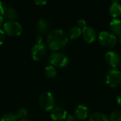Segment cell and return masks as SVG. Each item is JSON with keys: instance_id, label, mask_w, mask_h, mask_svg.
Wrapping results in <instances>:
<instances>
[{"instance_id": "cell-20", "label": "cell", "mask_w": 121, "mask_h": 121, "mask_svg": "<svg viewBox=\"0 0 121 121\" xmlns=\"http://www.w3.org/2000/svg\"><path fill=\"white\" fill-rule=\"evenodd\" d=\"M27 115H28V111L25 108H20L17 111L16 114L18 119H20V120L25 119V118L27 116Z\"/></svg>"}, {"instance_id": "cell-4", "label": "cell", "mask_w": 121, "mask_h": 121, "mask_svg": "<svg viewBox=\"0 0 121 121\" xmlns=\"http://www.w3.org/2000/svg\"><path fill=\"white\" fill-rule=\"evenodd\" d=\"M55 98L50 92H44L41 94L39 99V105L42 109L48 111H51L55 107Z\"/></svg>"}, {"instance_id": "cell-23", "label": "cell", "mask_w": 121, "mask_h": 121, "mask_svg": "<svg viewBox=\"0 0 121 121\" xmlns=\"http://www.w3.org/2000/svg\"><path fill=\"white\" fill-rule=\"evenodd\" d=\"M77 24H78L77 26L79 28H80L82 30L83 28H84L85 27H86V23L85 20H84V19H79L77 22Z\"/></svg>"}, {"instance_id": "cell-27", "label": "cell", "mask_w": 121, "mask_h": 121, "mask_svg": "<svg viewBox=\"0 0 121 121\" xmlns=\"http://www.w3.org/2000/svg\"><path fill=\"white\" fill-rule=\"evenodd\" d=\"M66 121H76V118L73 116H69L66 118Z\"/></svg>"}, {"instance_id": "cell-21", "label": "cell", "mask_w": 121, "mask_h": 121, "mask_svg": "<svg viewBox=\"0 0 121 121\" xmlns=\"http://www.w3.org/2000/svg\"><path fill=\"white\" fill-rule=\"evenodd\" d=\"M109 121H121V111H116L111 113Z\"/></svg>"}, {"instance_id": "cell-10", "label": "cell", "mask_w": 121, "mask_h": 121, "mask_svg": "<svg viewBox=\"0 0 121 121\" xmlns=\"http://www.w3.org/2000/svg\"><path fill=\"white\" fill-rule=\"evenodd\" d=\"M67 111L61 108V107H56L54 108L50 113V116L52 120L57 121H61L67 118Z\"/></svg>"}, {"instance_id": "cell-30", "label": "cell", "mask_w": 121, "mask_h": 121, "mask_svg": "<svg viewBox=\"0 0 121 121\" xmlns=\"http://www.w3.org/2000/svg\"><path fill=\"white\" fill-rule=\"evenodd\" d=\"M118 41H119V43L121 44V34H120L118 35Z\"/></svg>"}, {"instance_id": "cell-5", "label": "cell", "mask_w": 121, "mask_h": 121, "mask_svg": "<svg viewBox=\"0 0 121 121\" xmlns=\"http://www.w3.org/2000/svg\"><path fill=\"white\" fill-rule=\"evenodd\" d=\"M99 41L101 45L106 48H113L117 43L115 35L108 31H101L99 35Z\"/></svg>"}, {"instance_id": "cell-28", "label": "cell", "mask_w": 121, "mask_h": 121, "mask_svg": "<svg viewBox=\"0 0 121 121\" xmlns=\"http://www.w3.org/2000/svg\"><path fill=\"white\" fill-rule=\"evenodd\" d=\"M4 17L0 15V27L4 24Z\"/></svg>"}, {"instance_id": "cell-15", "label": "cell", "mask_w": 121, "mask_h": 121, "mask_svg": "<svg viewBox=\"0 0 121 121\" xmlns=\"http://www.w3.org/2000/svg\"><path fill=\"white\" fill-rule=\"evenodd\" d=\"M82 29L80 28H79L78 26H72L68 32V38H69L72 40L76 39L78 37H79L82 34Z\"/></svg>"}, {"instance_id": "cell-8", "label": "cell", "mask_w": 121, "mask_h": 121, "mask_svg": "<svg viewBox=\"0 0 121 121\" xmlns=\"http://www.w3.org/2000/svg\"><path fill=\"white\" fill-rule=\"evenodd\" d=\"M105 60L111 67H116L121 62V57L116 52L113 51H109L105 55Z\"/></svg>"}, {"instance_id": "cell-25", "label": "cell", "mask_w": 121, "mask_h": 121, "mask_svg": "<svg viewBox=\"0 0 121 121\" xmlns=\"http://www.w3.org/2000/svg\"><path fill=\"white\" fill-rule=\"evenodd\" d=\"M34 3L39 6H43L47 4V1L45 0H34Z\"/></svg>"}, {"instance_id": "cell-26", "label": "cell", "mask_w": 121, "mask_h": 121, "mask_svg": "<svg viewBox=\"0 0 121 121\" xmlns=\"http://www.w3.org/2000/svg\"><path fill=\"white\" fill-rule=\"evenodd\" d=\"M36 43H43V37L40 35H38L35 38Z\"/></svg>"}, {"instance_id": "cell-19", "label": "cell", "mask_w": 121, "mask_h": 121, "mask_svg": "<svg viewBox=\"0 0 121 121\" xmlns=\"http://www.w3.org/2000/svg\"><path fill=\"white\" fill-rule=\"evenodd\" d=\"M18 118L16 114L13 113H6L1 118L0 121H17Z\"/></svg>"}, {"instance_id": "cell-9", "label": "cell", "mask_w": 121, "mask_h": 121, "mask_svg": "<svg viewBox=\"0 0 121 121\" xmlns=\"http://www.w3.org/2000/svg\"><path fill=\"white\" fill-rule=\"evenodd\" d=\"M82 34L84 40L89 43L94 42L96 38V32L94 28L91 26H86L83 28L82 30Z\"/></svg>"}, {"instance_id": "cell-2", "label": "cell", "mask_w": 121, "mask_h": 121, "mask_svg": "<svg viewBox=\"0 0 121 121\" xmlns=\"http://www.w3.org/2000/svg\"><path fill=\"white\" fill-rule=\"evenodd\" d=\"M4 33L12 37L19 35L23 30L22 25L16 21H8L4 23Z\"/></svg>"}, {"instance_id": "cell-29", "label": "cell", "mask_w": 121, "mask_h": 121, "mask_svg": "<svg viewBox=\"0 0 121 121\" xmlns=\"http://www.w3.org/2000/svg\"><path fill=\"white\" fill-rule=\"evenodd\" d=\"M116 100H117V102H118V104L121 106V94L120 95H118V96H117V99H116Z\"/></svg>"}, {"instance_id": "cell-14", "label": "cell", "mask_w": 121, "mask_h": 121, "mask_svg": "<svg viewBox=\"0 0 121 121\" xmlns=\"http://www.w3.org/2000/svg\"><path fill=\"white\" fill-rule=\"evenodd\" d=\"M37 28L40 33H45L49 29V23L45 19L40 18L37 23Z\"/></svg>"}, {"instance_id": "cell-13", "label": "cell", "mask_w": 121, "mask_h": 121, "mask_svg": "<svg viewBox=\"0 0 121 121\" xmlns=\"http://www.w3.org/2000/svg\"><path fill=\"white\" fill-rule=\"evenodd\" d=\"M110 28L112 33L116 35L121 34V21L118 18H113L110 23Z\"/></svg>"}, {"instance_id": "cell-1", "label": "cell", "mask_w": 121, "mask_h": 121, "mask_svg": "<svg viewBox=\"0 0 121 121\" xmlns=\"http://www.w3.org/2000/svg\"><path fill=\"white\" fill-rule=\"evenodd\" d=\"M67 34L60 28L51 30L47 37V44L48 48L52 50H58L64 48L68 43Z\"/></svg>"}, {"instance_id": "cell-32", "label": "cell", "mask_w": 121, "mask_h": 121, "mask_svg": "<svg viewBox=\"0 0 121 121\" xmlns=\"http://www.w3.org/2000/svg\"><path fill=\"white\" fill-rule=\"evenodd\" d=\"M120 67H121V65H120Z\"/></svg>"}, {"instance_id": "cell-7", "label": "cell", "mask_w": 121, "mask_h": 121, "mask_svg": "<svg viewBox=\"0 0 121 121\" xmlns=\"http://www.w3.org/2000/svg\"><path fill=\"white\" fill-rule=\"evenodd\" d=\"M46 47L44 43H36L34 45L30 51L31 57L33 60L35 61H38L43 58L44 55L45 54Z\"/></svg>"}, {"instance_id": "cell-24", "label": "cell", "mask_w": 121, "mask_h": 121, "mask_svg": "<svg viewBox=\"0 0 121 121\" xmlns=\"http://www.w3.org/2000/svg\"><path fill=\"white\" fill-rule=\"evenodd\" d=\"M5 38H6V36H5V33L4 30L0 29V45L4 43V42L5 41Z\"/></svg>"}, {"instance_id": "cell-6", "label": "cell", "mask_w": 121, "mask_h": 121, "mask_svg": "<svg viewBox=\"0 0 121 121\" xmlns=\"http://www.w3.org/2000/svg\"><path fill=\"white\" fill-rule=\"evenodd\" d=\"M106 83L111 87H116L121 84V72L116 69H110L106 77Z\"/></svg>"}, {"instance_id": "cell-17", "label": "cell", "mask_w": 121, "mask_h": 121, "mask_svg": "<svg viewBox=\"0 0 121 121\" xmlns=\"http://www.w3.org/2000/svg\"><path fill=\"white\" fill-rule=\"evenodd\" d=\"M17 16L16 11L13 7H8L4 14V16L6 18L9 19V21H14V19L17 18Z\"/></svg>"}, {"instance_id": "cell-22", "label": "cell", "mask_w": 121, "mask_h": 121, "mask_svg": "<svg viewBox=\"0 0 121 121\" xmlns=\"http://www.w3.org/2000/svg\"><path fill=\"white\" fill-rule=\"evenodd\" d=\"M8 9V6H6V4L4 1H0V15L4 16L6 10Z\"/></svg>"}, {"instance_id": "cell-31", "label": "cell", "mask_w": 121, "mask_h": 121, "mask_svg": "<svg viewBox=\"0 0 121 121\" xmlns=\"http://www.w3.org/2000/svg\"><path fill=\"white\" fill-rule=\"evenodd\" d=\"M19 121H30V120H28V119H21V120H20Z\"/></svg>"}, {"instance_id": "cell-3", "label": "cell", "mask_w": 121, "mask_h": 121, "mask_svg": "<svg viewBox=\"0 0 121 121\" xmlns=\"http://www.w3.org/2000/svg\"><path fill=\"white\" fill-rule=\"evenodd\" d=\"M68 58L65 54L57 51L53 52L48 58V62L54 67H65L68 64Z\"/></svg>"}, {"instance_id": "cell-12", "label": "cell", "mask_w": 121, "mask_h": 121, "mask_svg": "<svg viewBox=\"0 0 121 121\" xmlns=\"http://www.w3.org/2000/svg\"><path fill=\"white\" fill-rule=\"evenodd\" d=\"M109 13L115 18L121 15V4L117 0L113 1L109 8Z\"/></svg>"}, {"instance_id": "cell-16", "label": "cell", "mask_w": 121, "mask_h": 121, "mask_svg": "<svg viewBox=\"0 0 121 121\" xmlns=\"http://www.w3.org/2000/svg\"><path fill=\"white\" fill-rule=\"evenodd\" d=\"M89 121H109V120L107 118V116L104 113L100 112H96L91 116Z\"/></svg>"}, {"instance_id": "cell-18", "label": "cell", "mask_w": 121, "mask_h": 121, "mask_svg": "<svg viewBox=\"0 0 121 121\" xmlns=\"http://www.w3.org/2000/svg\"><path fill=\"white\" fill-rule=\"evenodd\" d=\"M45 75L49 77V78H52L55 77V75L57 74V70L55 69V67L51 65H48L45 67Z\"/></svg>"}, {"instance_id": "cell-11", "label": "cell", "mask_w": 121, "mask_h": 121, "mask_svg": "<svg viewBox=\"0 0 121 121\" xmlns=\"http://www.w3.org/2000/svg\"><path fill=\"white\" fill-rule=\"evenodd\" d=\"M74 114H75V118L77 119L80 121L85 120L88 116L89 109L85 105L83 104L79 105L75 110Z\"/></svg>"}]
</instances>
